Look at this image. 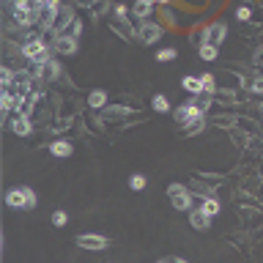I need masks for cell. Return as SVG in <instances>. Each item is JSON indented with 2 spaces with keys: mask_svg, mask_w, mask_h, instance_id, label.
Wrapping results in <instances>:
<instances>
[{
  "mask_svg": "<svg viewBox=\"0 0 263 263\" xmlns=\"http://www.w3.org/2000/svg\"><path fill=\"white\" fill-rule=\"evenodd\" d=\"M19 49H22V58H27L30 63H36V66H44L47 60H52L49 58V55H52V47L44 44L41 38H30V41H25Z\"/></svg>",
  "mask_w": 263,
  "mask_h": 263,
  "instance_id": "1",
  "label": "cell"
},
{
  "mask_svg": "<svg viewBox=\"0 0 263 263\" xmlns=\"http://www.w3.org/2000/svg\"><path fill=\"white\" fill-rule=\"evenodd\" d=\"M5 206L8 208H36V192L30 186H14L5 192Z\"/></svg>",
  "mask_w": 263,
  "mask_h": 263,
  "instance_id": "2",
  "label": "cell"
},
{
  "mask_svg": "<svg viewBox=\"0 0 263 263\" xmlns=\"http://www.w3.org/2000/svg\"><path fill=\"white\" fill-rule=\"evenodd\" d=\"M167 195H170V203L181 211H192V195L184 184H170L167 186Z\"/></svg>",
  "mask_w": 263,
  "mask_h": 263,
  "instance_id": "3",
  "label": "cell"
},
{
  "mask_svg": "<svg viewBox=\"0 0 263 263\" xmlns=\"http://www.w3.org/2000/svg\"><path fill=\"white\" fill-rule=\"evenodd\" d=\"M225 36H228V25H225V22H211V25L203 30V44L219 47V44L225 41Z\"/></svg>",
  "mask_w": 263,
  "mask_h": 263,
  "instance_id": "4",
  "label": "cell"
},
{
  "mask_svg": "<svg viewBox=\"0 0 263 263\" xmlns=\"http://www.w3.org/2000/svg\"><path fill=\"white\" fill-rule=\"evenodd\" d=\"M74 241H77V247H82V250H107L110 247V241L104 239V236H99V233H80Z\"/></svg>",
  "mask_w": 263,
  "mask_h": 263,
  "instance_id": "5",
  "label": "cell"
},
{
  "mask_svg": "<svg viewBox=\"0 0 263 263\" xmlns=\"http://www.w3.org/2000/svg\"><path fill=\"white\" fill-rule=\"evenodd\" d=\"M52 49H55V52H60V55H74L77 52V38L69 36V33H58V36H55Z\"/></svg>",
  "mask_w": 263,
  "mask_h": 263,
  "instance_id": "6",
  "label": "cell"
},
{
  "mask_svg": "<svg viewBox=\"0 0 263 263\" xmlns=\"http://www.w3.org/2000/svg\"><path fill=\"white\" fill-rule=\"evenodd\" d=\"M137 36H140L142 44H153V41H159V38H162V27H159L156 22H142Z\"/></svg>",
  "mask_w": 263,
  "mask_h": 263,
  "instance_id": "7",
  "label": "cell"
},
{
  "mask_svg": "<svg viewBox=\"0 0 263 263\" xmlns=\"http://www.w3.org/2000/svg\"><path fill=\"white\" fill-rule=\"evenodd\" d=\"M11 129H14V134L16 137H27L30 134V118H27V115H16L14 121H11Z\"/></svg>",
  "mask_w": 263,
  "mask_h": 263,
  "instance_id": "8",
  "label": "cell"
},
{
  "mask_svg": "<svg viewBox=\"0 0 263 263\" xmlns=\"http://www.w3.org/2000/svg\"><path fill=\"white\" fill-rule=\"evenodd\" d=\"M189 225L195 230H206L208 225H211V217L203 214V208H197V211H189Z\"/></svg>",
  "mask_w": 263,
  "mask_h": 263,
  "instance_id": "9",
  "label": "cell"
},
{
  "mask_svg": "<svg viewBox=\"0 0 263 263\" xmlns=\"http://www.w3.org/2000/svg\"><path fill=\"white\" fill-rule=\"evenodd\" d=\"M36 74L41 77V80H55V77L60 74V66H58V60H47L44 66H38V69H36Z\"/></svg>",
  "mask_w": 263,
  "mask_h": 263,
  "instance_id": "10",
  "label": "cell"
},
{
  "mask_svg": "<svg viewBox=\"0 0 263 263\" xmlns=\"http://www.w3.org/2000/svg\"><path fill=\"white\" fill-rule=\"evenodd\" d=\"M203 126H206V113H200V115H192V118L184 124V129L189 132V134H197V132H203Z\"/></svg>",
  "mask_w": 263,
  "mask_h": 263,
  "instance_id": "11",
  "label": "cell"
},
{
  "mask_svg": "<svg viewBox=\"0 0 263 263\" xmlns=\"http://www.w3.org/2000/svg\"><path fill=\"white\" fill-rule=\"evenodd\" d=\"M49 153H52V156H58V159L69 156V153H71V142H66V140H55L52 145H49Z\"/></svg>",
  "mask_w": 263,
  "mask_h": 263,
  "instance_id": "12",
  "label": "cell"
},
{
  "mask_svg": "<svg viewBox=\"0 0 263 263\" xmlns=\"http://www.w3.org/2000/svg\"><path fill=\"white\" fill-rule=\"evenodd\" d=\"M181 85H184V91H189L192 96H200V93H203L200 77H184V80H181Z\"/></svg>",
  "mask_w": 263,
  "mask_h": 263,
  "instance_id": "13",
  "label": "cell"
},
{
  "mask_svg": "<svg viewBox=\"0 0 263 263\" xmlns=\"http://www.w3.org/2000/svg\"><path fill=\"white\" fill-rule=\"evenodd\" d=\"M153 3H156V0H137V3H134V8H132V11H134V16H137V19H145V16L151 14Z\"/></svg>",
  "mask_w": 263,
  "mask_h": 263,
  "instance_id": "14",
  "label": "cell"
},
{
  "mask_svg": "<svg viewBox=\"0 0 263 263\" xmlns=\"http://www.w3.org/2000/svg\"><path fill=\"white\" fill-rule=\"evenodd\" d=\"M104 104H107V93L104 91H93L91 96H88V107L91 110H102Z\"/></svg>",
  "mask_w": 263,
  "mask_h": 263,
  "instance_id": "15",
  "label": "cell"
},
{
  "mask_svg": "<svg viewBox=\"0 0 263 263\" xmlns=\"http://www.w3.org/2000/svg\"><path fill=\"white\" fill-rule=\"evenodd\" d=\"M203 214H208V217H217L219 214V200L217 197H203Z\"/></svg>",
  "mask_w": 263,
  "mask_h": 263,
  "instance_id": "16",
  "label": "cell"
},
{
  "mask_svg": "<svg viewBox=\"0 0 263 263\" xmlns=\"http://www.w3.org/2000/svg\"><path fill=\"white\" fill-rule=\"evenodd\" d=\"M219 55V47H214V44H200V58L203 60H214Z\"/></svg>",
  "mask_w": 263,
  "mask_h": 263,
  "instance_id": "17",
  "label": "cell"
},
{
  "mask_svg": "<svg viewBox=\"0 0 263 263\" xmlns=\"http://www.w3.org/2000/svg\"><path fill=\"white\" fill-rule=\"evenodd\" d=\"M153 110H156V113H170L167 96H162V93H159V96H153Z\"/></svg>",
  "mask_w": 263,
  "mask_h": 263,
  "instance_id": "18",
  "label": "cell"
},
{
  "mask_svg": "<svg viewBox=\"0 0 263 263\" xmlns=\"http://www.w3.org/2000/svg\"><path fill=\"white\" fill-rule=\"evenodd\" d=\"M11 82H14V71H11L8 66H3V69H0V85L11 88Z\"/></svg>",
  "mask_w": 263,
  "mask_h": 263,
  "instance_id": "19",
  "label": "cell"
},
{
  "mask_svg": "<svg viewBox=\"0 0 263 263\" xmlns=\"http://www.w3.org/2000/svg\"><path fill=\"white\" fill-rule=\"evenodd\" d=\"M200 85H203V93H214V91H217V88H214V85H217V80H214L211 74H203L200 77Z\"/></svg>",
  "mask_w": 263,
  "mask_h": 263,
  "instance_id": "20",
  "label": "cell"
},
{
  "mask_svg": "<svg viewBox=\"0 0 263 263\" xmlns=\"http://www.w3.org/2000/svg\"><path fill=\"white\" fill-rule=\"evenodd\" d=\"M129 186H132L134 192L145 189V175H132V178H129Z\"/></svg>",
  "mask_w": 263,
  "mask_h": 263,
  "instance_id": "21",
  "label": "cell"
},
{
  "mask_svg": "<svg viewBox=\"0 0 263 263\" xmlns=\"http://www.w3.org/2000/svg\"><path fill=\"white\" fill-rule=\"evenodd\" d=\"M66 222H69V217H66V211H55V214H52V225H55V228H63Z\"/></svg>",
  "mask_w": 263,
  "mask_h": 263,
  "instance_id": "22",
  "label": "cell"
},
{
  "mask_svg": "<svg viewBox=\"0 0 263 263\" xmlns=\"http://www.w3.org/2000/svg\"><path fill=\"white\" fill-rule=\"evenodd\" d=\"M80 33H82V22L80 19H74V22H71V27H69V36H80Z\"/></svg>",
  "mask_w": 263,
  "mask_h": 263,
  "instance_id": "23",
  "label": "cell"
},
{
  "mask_svg": "<svg viewBox=\"0 0 263 263\" xmlns=\"http://www.w3.org/2000/svg\"><path fill=\"white\" fill-rule=\"evenodd\" d=\"M156 58H159V60H175V49H162Z\"/></svg>",
  "mask_w": 263,
  "mask_h": 263,
  "instance_id": "24",
  "label": "cell"
},
{
  "mask_svg": "<svg viewBox=\"0 0 263 263\" xmlns=\"http://www.w3.org/2000/svg\"><path fill=\"white\" fill-rule=\"evenodd\" d=\"M236 16H239V19H250V8H247V5L236 8Z\"/></svg>",
  "mask_w": 263,
  "mask_h": 263,
  "instance_id": "25",
  "label": "cell"
},
{
  "mask_svg": "<svg viewBox=\"0 0 263 263\" xmlns=\"http://www.w3.org/2000/svg\"><path fill=\"white\" fill-rule=\"evenodd\" d=\"M252 91H255V93H263V77H258V80L252 82Z\"/></svg>",
  "mask_w": 263,
  "mask_h": 263,
  "instance_id": "26",
  "label": "cell"
},
{
  "mask_svg": "<svg viewBox=\"0 0 263 263\" xmlns=\"http://www.w3.org/2000/svg\"><path fill=\"white\" fill-rule=\"evenodd\" d=\"M255 63H263V49H258V55H255Z\"/></svg>",
  "mask_w": 263,
  "mask_h": 263,
  "instance_id": "27",
  "label": "cell"
},
{
  "mask_svg": "<svg viewBox=\"0 0 263 263\" xmlns=\"http://www.w3.org/2000/svg\"><path fill=\"white\" fill-rule=\"evenodd\" d=\"M156 3H162V5H167V3H173V0H156Z\"/></svg>",
  "mask_w": 263,
  "mask_h": 263,
  "instance_id": "28",
  "label": "cell"
}]
</instances>
